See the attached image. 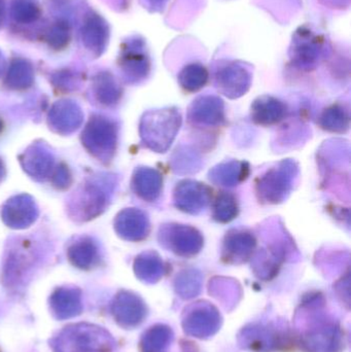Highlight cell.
<instances>
[{
	"instance_id": "cell-1",
	"label": "cell",
	"mask_w": 351,
	"mask_h": 352,
	"mask_svg": "<svg viewBox=\"0 0 351 352\" xmlns=\"http://www.w3.org/2000/svg\"><path fill=\"white\" fill-rule=\"evenodd\" d=\"M59 340V352H104L103 338L96 329L74 326L68 328Z\"/></svg>"
}]
</instances>
